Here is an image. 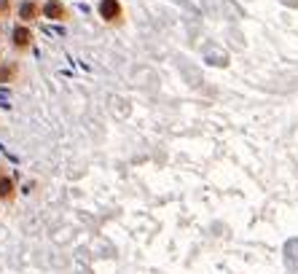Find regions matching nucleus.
Returning a JSON list of instances; mask_svg holds the SVG:
<instances>
[{
  "label": "nucleus",
  "instance_id": "obj_1",
  "mask_svg": "<svg viewBox=\"0 0 298 274\" xmlns=\"http://www.w3.org/2000/svg\"><path fill=\"white\" fill-rule=\"evenodd\" d=\"M100 16L105 19V22H116L121 16V3L118 0H102L100 3Z\"/></svg>",
  "mask_w": 298,
  "mask_h": 274
},
{
  "label": "nucleus",
  "instance_id": "obj_2",
  "mask_svg": "<svg viewBox=\"0 0 298 274\" xmlns=\"http://www.w3.org/2000/svg\"><path fill=\"white\" fill-rule=\"evenodd\" d=\"M64 6H62V0H49V3L43 6V16L46 19H64Z\"/></svg>",
  "mask_w": 298,
  "mask_h": 274
},
{
  "label": "nucleus",
  "instance_id": "obj_3",
  "mask_svg": "<svg viewBox=\"0 0 298 274\" xmlns=\"http://www.w3.org/2000/svg\"><path fill=\"white\" fill-rule=\"evenodd\" d=\"M30 43H32V33L27 30V27H16L14 30V46L16 49H27Z\"/></svg>",
  "mask_w": 298,
  "mask_h": 274
},
{
  "label": "nucleus",
  "instance_id": "obj_4",
  "mask_svg": "<svg viewBox=\"0 0 298 274\" xmlns=\"http://www.w3.org/2000/svg\"><path fill=\"white\" fill-rule=\"evenodd\" d=\"M35 16H38V6H35L32 0H24V3L19 6V19L22 22H32Z\"/></svg>",
  "mask_w": 298,
  "mask_h": 274
},
{
  "label": "nucleus",
  "instance_id": "obj_5",
  "mask_svg": "<svg viewBox=\"0 0 298 274\" xmlns=\"http://www.w3.org/2000/svg\"><path fill=\"white\" fill-rule=\"evenodd\" d=\"M14 194V183L8 177H0V199H8Z\"/></svg>",
  "mask_w": 298,
  "mask_h": 274
},
{
  "label": "nucleus",
  "instance_id": "obj_6",
  "mask_svg": "<svg viewBox=\"0 0 298 274\" xmlns=\"http://www.w3.org/2000/svg\"><path fill=\"white\" fill-rule=\"evenodd\" d=\"M14 75H16V65H3V68H0V83L11 81Z\"/></svg>",
  "mask_w": 298,
  "mask_h": 274
}]
</instances>
